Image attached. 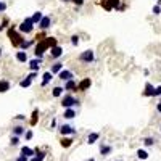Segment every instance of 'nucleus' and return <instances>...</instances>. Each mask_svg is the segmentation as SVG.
Segmentation results:
<instances>
[{
	"mask_svg": "<svg viewBox=\"0 0 161 161\" xmlns=\"http://www.w3.org/2000/svg\"><path fill=\"white\" fill-rule=\"evenodd\" d=\"M158 95H161V85L155 89V97H158Z\"/></svg>",
	"mask_w": 161,
	"mask_h": 161,
	"instance_id": "35",
	"label": "nucleus"
},
{
	"mask_svg": "<svg viewBox=\"0 0 161 161\" xmlns=\"http://www.w3.org/2000/svg\"><path fill=\"white\" fill-rule=\"evenodd\" d=\"M42 18H44L42 11H35V13L31 16V19H32V23H34V24H37V23H40V19H42Z\"/></svg>",
	"mask_w": 161,
	"mask_h": 161,
	"instance_id": "17",
	"label": "nucleus"
},
{
	"mask_svg": "<svg viewBox=\"0 0 161 161\" xmlns=\"http://www.w3.org/2000/svg\"><path fill=\"white\" fill-rule=\"evenodd\" d=\"M5 10H7V3H5V2H0V13L5 11Z\"/></svg>",
	"mask_w": 161,
	"mask_h": 161,
	"instance_id": "34",
	"label": "nucleus"
},
{
	"mask_svg": "<svg viewBox=\"0 0 161 161\" xmlns=\"http://www.w3.org/2000/svg\"><path fill=\"white\" fill-rule=\"evenodd\" d=\"M16 60L18 61H19V63H26V61H28V53L26 52H18L16 53Z\"/></svg>",
	"mask_w": 161,
	"mask_h": 161,
	"instance_id": "19",
	"label": "nucleus"
},
{
	"mask_svg": "<svg viewBox=\"0 0 161 161\" xmlns=\"http://www.w3.org/2000/svg\"><path fill=\"white\" fill-rule=\"evenodd\" d=\"M71 44H73L74 47L79 45V35H73V37H71Z\"/></svg>",
	"mask_w": 161,
	"mask_h": 161,
	"instance_id": "30",
	"label": "nucleus"
},
{
	"mask_svg": "<svg viewBox=\"0 0 161 161\" xmlns=\"http://www.w3.org/2000/svg\"><path fill=\"white\" fill-rule=\"evenodd\" d=\"M160 13H161L160 5H155V7H153V15H160Z\"/></svg>",
	"mask_w": 161,
	"mask_h": 161,
	"instance_id": "32",
	"label": "nucleus"
},
{
	"mask_svg": "<svg viewBox=\"0 0 161 161\" xmlns=\"http://www.w3.org/2000/svg\"><path fill=\"white\" fill-rule=\"evenodd\" d=\"M111 151H113V147H111V145H102V147H100V153H102L103 156H108Z\"/></svg>",
	"mask_w": 161,
	"mask_h": 161,
	"instance_id": "16",
	"label": "nucleus"
},
{
	"mask_svg": "<svg viewBox=\"0 0 161 161\" xmlns=\"http://www.w3.org/2000/svg\"><path fill=\"white\" fill-rule=\"evenodd\" d=\"M137 156L140 158V160H147L148 158V153L145 150H137Z\"/></svg>",
	"mask_w": 161,
	"mask_h": 161,
	"instance_id": "27",
	"label": "nucleus"
},
{
	"mask_svg": "<svg viewBox=\"0 0 161 161\" xmlns=\"http://www.w3.org/2000/svg\"><path fill=\"white\" fill-rule=\"evenodd\" d=\"M94 60H95V52H94V50H85V52H82L79 55V61H80V63H89V65H90Z\"/></svg>",
	"mask_w": 161,
	"mask_h": 161,
	"instance_id": "4",
	"label": "nucleus"
},
{
	"mask_svg": "<svg viewBox=\"0 0 161 161\" xmlns=\"http://www.w3.org/2000/svg\"><path fill=\"white\" fill-rule=\"evenodd\" d=\"M35 155H37V156H32L31 161H44V158H45V153H44V151L35 150Z\"/></svg>",
	"mask_w": 161,
	"mask_h": 161,
	"instance_id": "24",
	"label": "nucleus"
},
{
	"mask_svg": "<svg viewBox=\"0 0 161 161\" xmlns=\"http://www.w3.org/2000/svg\"><path fill=\"white\" fill-rule=\"evenodd\" d=\"M32 44H34V40H28V42H24V40H23V44H21V45H19V47L26 50V49H29V47H31Z\"/></svg>",
	"mask_w": 161,
	"mask_h": 161,
	"instance_id": "29",
	"label": "nucleus"
},
{
	"mask_svg": "<svg viewBox=\"0 0 161 161\" xmlns=\"http://www.w3.org/2000/svg\"><path fill=\"white\" fill-rule=\"evenodd\" d=\"M79 100L77 98H74L73 95H63V98H61V105H63V108L65 110H68V108H74V106H79Z\"/></svg>",
	"mask_w": 161,
	"mask_h": 161,
	"instance_id": "2",
	"label": "nucleus"
},
{
	"mask_svg": "<svg viewBox=\"0 0 161 161\" xmlns=\"http://www.w3.org/2000/svg\"><path fill=\"white\" fill-rule=\"evenodd\" d=\"M26 139H32V130H28V132H26Z\"/></svg>",
	"mask_w": 161,
	"mask_h": 161,
	"instance_id": "38",
	"label": "nucleus"
},
{
	"mask_svg": "<svg viewBox=\"0 0 161 161\" xmlns=\"http://www.w3.org/2000/svg\"><path fill=\"white\" fill-rule=\"evenodd\" d=\"M21 155L29 160V158H32V156L35 155V150H32V148H29V147H23V148H21Z\"/></svg>",
	"mask_w": 161,
	"mask_h": 161,
	"instance_id": "11",
	"label": "nucleus"
},
{
	"mask_svg": "<svg viewBox=\"0 0 161 161\" xmlns=\"http://www.w3.org/2000/svg\"><path fill=\"white\" fill-rule=\"evenodd\" d=\"M61 2H65V3H66V2H71V0H61Z\"/></svg>",
	"mask_w": 161,
	"mask_h": 161,
	"instance_id": "42",
	"label": "nucleus"
},
{
	"mask_svg": "<svg viewBox=\"0 0 161 161\" xmlns=\"http://www.w3.org/2000/svg\"><path fill=\"white\" fill-rule=\"evenodd\" d=\"M58 130H60V134H63V135H74V134L77 132L73 124H63V126H60Z\"/></svg>",
	"mask_w": 161,
	"mask_h": 161,
	"instance_id": "5",
	"label": "nucleus"
},
{
	"mask_svg": "<svg viewBox=\"0 0 161 161\" xmlns=\"http://www.w3.org/2000/svg\"><path fill=\"white\" fill-rule=\"evenodd\" d=\"M31 84H32V80L29 79V77H26V79H23L21 82H19V85H21V87H29Z\"/></svg>",
	"mask_w": 161,
	"mask_h": 161,
	"instance_id": "28",
	"label": "nucleus"
},
{
	"mask_svg": "<svg viewBox=\"0 0 161 161\" xmlns=\"http://www.w3.org/2000/svg\"><path fill=\"white\" fill-rule=\"evenodd\" d=\"M50 55H52V58H60V56L63 55V49L60 45L53 47V49H50Z\"/></svg>",
	"mask_w": 161,
	"mask_h": 161,
	"instance_id": "9",
	"label": "nucleus"
},
{
	"mask_svg": "<svg viewBox=\"0 0 161 161\" xmlns=\"http://www.w3.org/2000/svg\"><path fill=\"white\" fill-rule=\"evenodd\" d=\"M44 79H42V85H44V87H45V85L47 84H49V82H50V80H52V77H53V74L52 73H50V71H47V73H44Z\"/></svg>",
	"mask_w": 161,
	"mask_h": 161,
	"instance_id": "20",
	"label": "nucleus"
},
{
	"mask_svg": "<svg viewBox=\"0 0 161 161\" xmlns=\"http://www.w3.org/2000/svg\"><path fill=\"white\" fill-rule=\"evenodd\" d=\"M65 90H73V89H76V80L74 79H71V80H68V82H65Z\"/></svg>",
	"mask_w": 161,
	"mask_h": 161,
	"instance_id": "23",
	"label": "nucleus"
},
{
	"mask_svg": "<svg viewBox=\"0 0 161 161\" xmlns=\"http://www.w3.org/2000/svg\"><path fill=\"white\" fill-rule=\"evenodd\" d=\"M53 47H56V39L55 37H47V39H44V40H40V42L37 44V47H35V58H42L44 52H45L47 49H53Z\"/></svg>",
	"mask_w": 161,
	"mask_h": 161,
	"instance_id": "1",
	"label": "nucleus"
},
{
	"mask_svg": "<svg viewBox=\"0 0 161 161\" xmlns=\"http://www.w3.org/2000/svg\"><path fill=\"white\" fill-rule=\"evenodd\" d=\"M32 29H34V23H32L31 18H26L24 21L18 26V31L23 32V34H29V32H32Z\"/></svg>",
	"mask_w": 161,
	"mask_h": 161,
	"instance_id": "3",
	"label": "nucleus"
},
{
	"mask_svg": "<svg viewBox=\"0 0 161 161\" xmlns=\"http://www.w3.org/2000/svg\"><path fill=\"white\" fill-rule=\"evenodd\" d=\"M98 139H100V134H98V132H92V134H89V137H87V144L92 145V144H95Z\"/></svg>",
	"mask_w": 161,
	"mask_h": 161,
	"instance_id": "15",
	"label": "nucleus"
},
{
	"mask_svg": "<svg viewBox=\"0 0 161 161\" xmlns=\"http://www.w3.org/2000/svg\"><path fill=\"white\" fill-rule=\"evenodd\" d=\"M40 66H42V58H34L29 61V69L32 71V73H37L39 69H40Z\"/></svg>",
	"mask_w": 161,
	"mask_h": 161,
	"instance_id": "6",
	"label": "nucleus"
},
{
	"mask_svg": "<svg viewBox=\"0 0 161 161\" xmlns=\"http://www.w3.org/2000/svg\"><path fill=\"white\" fill-rule=\"evenodd\" d=\"M16 161H28V158H26V156H23V155H19V156L16 158Z\"/></svg>",
	"mask_w": 161,
	"mask_h": 161,
	"instance_id": "36",
	"label": "nucleus"
},
{
	"mask_svg": "<svg viewBox=\"0 0 161 161\" xmlns=\"http://www.w3.org/2000/svg\"><path fill=\"white\" fill-rule=\"evenodd\" d=\"M13 134H15V137L23 135V134H26V127H24V126H16V127H13Z\"/></svg>",
	"mask_w": 161,
	"mask_h": 161,
	"instance_id": "18",
	"label": "nucleus"
},
{
	"mask_svg": "<svg viewBox=\"0 0 161 161\" xmlns=\"http://www.w3.org/2000/svg\"><path fill=\"white\" fill-rule=\"evenodd\" d=\"M60 71H63V63L56 61V63L52 66V71H50V73H52V74H56V73H60Z\"/></svg>",
	"mask_w": 161,
	"mask_h": 161,
	"instance_id": "21",
	"label": "nucleus"
},
{
	"mask_svg": "<svg viewBox=\"0 0 161 161\" xmlns=\"http://www.w3.org/2000/svg\"><path fill=\"white\" fill-rule=\"evenodd\" d=\"M50 23H52L50 16H44L42 19H40V23H39V28H40V29H49L50 28Z\"/></svg>",
	"mask_w": 161,
	"mask_h": 161,
	"instance_id": "10",
	"label": "nucleus"
},
{
	"mask_svg": "<svg viewBox=\"0 0 161 161\" xmlns=\"http://www.w3.org/2000/svg\"><path fill=\"white\" fill-rule=\"evenodd\" d=\"M65 119H74L77 116V113H76V110L74 108H68V110H65Z\"/></svg>",
	"mask_w": 161,
	"mask_h": 161,
	"instance_id": "12",
	"label": "nucleus"
},
{
	"mask_svg": "<svg viewBox=\"0 0 161 161\" xmlns=\"http://www.w3.org/2000/svg\"><path fill=\"white\" fill-rule=\"evenodd\" d=\"M71 145H73V139H68V137H65V139L61 140V147L68 148V147H71Z\"/></svg>",
	"mask_w": 161,
	"mask_h": 161,
	"instance_id": "25",
	"label": "nucleus"
},
{
	"mask_svg": "<svg viewBox=\"0 0 161 161\" xmlns=\"http://www.w3.org/2000/svg\"><path fill=\"white\" fill-rule=\"evenodd\" d=\"M71 2H74V3H76V5H79V7H80L82 3H84V0H71Z\"/></svg>",
	"mask_w": 161,
	"mask_h": 161,
	"instance_id": "37",
	"label": "nucleus"
},
{
	"mask_svg": "<svg viewBox=\"0 0 161 161\" xmlns=\"http://www.w3.org/2000/svg\"><path fill=\"white\" fill-rule=\"evenodd\" d=\"M35 76H37V73H31V74H29V76H26V77H29V79L32 80V79H34Z\"/></svg>",
	"mask_w": 161,
	"mask_h": 161,
	"instance_id": "39",
	"label": "nucleus"
},
{
	"mask_svg": "<svg viewBox=\"0 0 161 161\" xmlns=\"http://www.w3.org/2000/svg\"><path fill=\"white\" fill-rule=\"evenodd\" d=\"M58 77L63 80V82H68V80H71L74 77V74L71 73V71H68V69H63V71H60L58 73Z\"/></svg>",
	"mask_w": 161,
	"mask_h": 161,
	"instance_id": "7",
	"label": "nucleus"
},
{
	"mask_svg": "<svg viewBox=\"0 0 161 161\" xmlns=\"http://www.w3.org/2000/svg\"><path fill=\"white\" fill-rule=\"evenodd\" d=\"M90 85H92V80L87 77V79H84V80H82V82H80V84H79V90L85 92L89 87H90Z\"/></svg>",
	"mask_w": 161,
	"mask_h": 161,
	"instance_id": "14",
	"label": "nucleus"
},
{
	"mask_svg": "<svg viewBox=\"0 0 161 161\" xmlns=\"http://www.w3.org/2000/svg\"><path fill=\"white\" fill-rule=\"evenodd\" d=\"M156 110H158V111L161 113V103H158V105H156Z\"/></svg>",
	"mask_w": 161,
	"mask_h": 161,
	"instance_id": "41",
	"label": "nucleus"
},
{
	"mask_svg": "<svg viewBox=\"0 0 161 161\" xmlns=\"http://www.w3.org/2000/svg\"><path fill=\"white\" fill-rule=\"evenodd\" d=\"M8 89H10V84H8L7 80H2L0 82V92H7Z\"/></svg>",
	"mask_w": 161,
	"mask_h": 161,
	"instance_id": "26",
	"label": "nucleus"
},
{
	"mask_svg": "<svg viewBox=\"0 0 161 161\" xmlns=\"http://www.w3.org/2000/svg\"><path fill=\"white\" fill-rule=\"evenodd\" d=\"M0 56H2V47H0Z\"/></svg>",
	"mask_w": 161,
	"mask_h": 161,
	"instance_id": "43",
	"label": "nucleus"
},
{
	"mask_svg": "<svg viewBox=\"0 0 161 161\" xmlns=\"http://www.w3.org/2000/svg\"><path fill=\"white\" fill-rule=\"evenodd\" d=\"M144 144L147 145V147H150V145H153V144H155V140L151 139V137H147V139L144 140Z\"/></svg>",
	"mask_w": 161,
	"mask_h": 161,
	"instance_id": "31",
	"label": "nucleus"
},
{
	"mask_svg": "<svg viewBox=\"0 0 161 161\" xmlns=\"http://www.w3.org/2000/svg\"><path fill=\"white\" fill-rule=\"evenodd\" d=\"M63 92H65V89H63V87H60V85H56V87H53L52 95H53V97H61V95H63Z\"/></svg>",
	"mask_w": 161,
	"mask_h": 161,
	"instance_id": "22",
	"label": "nucleus"
},
{
	"mask_svg": "<svg viewBox=\"0 0 161 161\" xmlns=\"http://www.w3.org/2000/svg\"><path fill=\"white\" fill-rule=\"evenodd\" d=\"M147 97H155V87L150 84V82H147L145 84V92H144Z\"/></svg>",
	"mask_w": 161,
	"mask_h": 161,
	"instance_id": "13",
	"label": "nucleus"
},
{
	"mask_svg": "<svg viewBox=\"0 0 161 161\" xmlns=\"http://www.w3.org/2000/svg\"><path fill=\"white\" fill-rule=\"evenodd\" d=\"M8 35H10V39H11V42H13V45H21L23 44V40H21V35H18L15 31H8Z\"/></svg>",
	"mask_w": 161,
	"mask_h": 161,
	"instance_id": "8",
	"label": "nucleus"
},
{
	"mask_svg": "<svg viewBox=\"0 0 161 161\" xmlns=\"http://www.w3.org/2000/svg\"><path fill=\"white\" fill-rule=\"evenodd\" d=\"M16 119H19V121H23V119H24V116H23V115H18V116H16Z\"/></svg>",
	"mask_w": 161,
	"mask_h": 161,
	"instance_id": "40",
	"label": "nucleus"
},
{
	"mask_svg": "<svg viewBox=\"0 0 161 161\" xmlns=\"http://www.w3.org/2000/svg\"><path fill=\"white\" fill-rule=\"evenodd\" d=\"M18 144H19V137H11V145H18Z\"/></svg>",
	"mask_w": 161,
	"mask_h": 161,
	"instance_id": "33",
	"label": "nucleus"
}]
</instances>
